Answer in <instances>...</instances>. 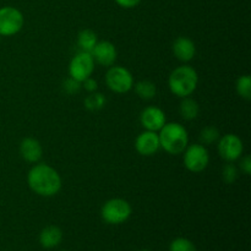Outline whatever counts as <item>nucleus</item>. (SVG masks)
<instances>
[{"instance_id": "nucleus-1", "label": "nucleus", "mask_w": 251, "mask_h": 251, "mask_svg": "<svg viewBox=\"0 0 251 251\" xmlns=\"http://www.w3.org/2000/svg\"><path fill=\"white\" fill-rule=\"evenodd\" d=\"M28 188L42 198H53L61 190L63 181L55 168L47 163H34L27 174Z\"/></svg>"}, {"instance_id": "nucleus-2", "label": "nucleus", "mask_w": 251, "mask_h": 251, "mask_svg": "<svg viewBox=\"0 0 251 251\" xmlns=\"http://www.w3.org/2000/svg\"><path fill=\"white\" fill-rule=\"evenodd\" d=\"M199 85V74L188 64L178 66L168 77L169 91L179 98L190 97Z\"/></svg>"}, {"instance_id": "nucleus-3", "label": "nucleus", "mask_w": 251, "mask_h": 251, "mask_svg": "<svg viewBox=\"0 0 251 251\" xmlns=\"http://www.w3.org/2000/svg\"><path fill=\"white\" fill-rule=\"evenodd\" d=\"M158 137L161 149L173 156L183 153L189 145L188 130L180 123H166L158 131Z\"/></svg>"}, {"instance_id": "nucleus-4", "label": "nucleus", "mask_w": 251, "mask_h": 251, "mask_svg": "<svg viewBox=\"0 0 251 251\" xmlns=\"http://www.w3.org/2000/svg\"><path fill=\"white\" fill-rule=\"evenodd\" d=\"M132 207L129 201L120 198L110 199L103 203L100 208V217L107 225L119 226L131 217Z\"/></svg>"}, {"instance_id": "nucleus-5", "label": "nucleus", "mask_w": 251, "mask_h": 251, "mask_svg": "<svg viewBox=\"0 0 251 251\" xmlns=\"http://www.w3.org/2000/svg\"><path fill=\"white\" fill-rule=\"evenodd\" d=\"M105 85L112 92L124 95L134 87V76L124 66L112 65L105 74Z\"/></svg>"}, {"instance_id": "nucleus-6", "label": "nucleus", "mask_w": 251, "mask_h": 251, "mask_svg": "<svg viewBox=\"0 0 251 251\" xmlns=\"http://www.w3.org/2000/svg\"><path fill=\"white\" fill-rule=\"evenodd\" d=\"M183 162L185 168L191 173H201L210 163V152L202 144L188 145L183 152Z\"/></svg>"}, {"instance_id": "nucleus-7", "label": "nucleus", "mask_w": 251, "mask_h": 251, "mask_svg": "<svg viewBox=\"0 0 251 251\" xmlns=\"http://www.w3.org/2000/svg\"><path fill=\"white\" fill-rule=\"evenodd\" d=\"M25 25V17L14 6L0 7V36L11 37L19 33Z\"/></svg>"}, {"instance_id": "nucleus-8", "label": "nucleus", "mask_w": 251, "mask_h": 251, "mask_svg": "<svg viewBox=\"0 0 251 251\" xmlns=\"http://www.w3.org/2000/svg\"><path fill=\"white\" fill-rule=\"evenodd\" d=\"M95 64L91 53L80 50L73 56L69 64V76L78 82H82L86 78L92 76L95 71Z\"/></svg>"}, {"instance_id": "nucleus-9", "label": "nucleus", "mask_w": 251, "mask_h": 251, "mask_svg": "<svg viewBox=\"0 0 251 251\" xmlns=\"http://www.w3.org/2000/svg\"><path fill=\"white\" fill-rule=\"evenodd\" d=\"M217 151L226 162H235L243 156L244 144L238 135L226 134L217 141Z\"/></svg>"}, {"instance_id": "nucleus-10", "label": "nucleus", "mask_w": 251, "mask_h": 251, "mask_svg": "<svg viewBox=\"0 0 251 251\" xmlns=\"http://www.w3.org/2000/svg\"><path fill=\"white\" fill-rule=\"evenodd\" d=\"M140 123L145 130L158 132L167 123L166 113L159 107L150 105L145 108L140 114Z\"/></svg>"}, {"instance_id": "nucleus-11", "label": "nucleus", "mask_w": 251, "mask_h": 251, "mask_svg": "<svg viewBox=\"0 0 251 251\" xmlns=\"http://www.w3.org/2000/svg\"><path fill=\"white\" fill-rule=\"evenodd\" d=\"M91 55H92L95 63L105 66V68H110L117 61L118 50L112 42L98 41L95 48L91 51Z\"/></svg>"}, {"instance_id": "nucleus-12", "label": "nucleus", "mask_w": 251, "mask_h": 251, "mask_svg": "<svg viewBox=\"0 0 251 251\" xmlns=\"http://www.w3.org/2000/svg\"><path fill=\"white\" fill-rule=\"evenodd\" d=\"M161 149L158 132L145 130L135 140V150L144 157L154 156Z\"/></svg>"}, {"instance_id": "nucleus-13", "label": "nucleus", "mask_w": 251, "mask_h": 251, "mask_svg": "<svg viewBox=\"0 0 251 251\" xmlns=\"http://www.w3.org/2000/svg\"><path fill=\"white\" fill-rule=\"evenodd\" d=\"M174 56L181 63L186 64L193 60L196 55V46L189 37H178L172 46Z\"/></svg>"}, {"instance_id": "nucleus-14", "label": "nucleus", "mask_w": 251, "mask_h": 251, "mask_svg": "<svg viewBox=\"0 0 251 251\" xmlns=\"http://www.w3.org/2000/svg\"><path fill=\"white\" fill-rule=\"evenodd\" d=\"M20 154L28 163H38L43 156V147L34 137H25L20 144Z\"/></svg>"}, {"instance_id": "nucleus-15", "label": "nucleus", "mask_w": 251, "mask_h": 251, "mask_svg": "<svg viewBox=\"0 0 251 251\" xmlns=\"http://www.w3.org/2000/svg\"><path fill=\"white\" fill-rule=\"evenodd\" d=\"M63 240V230L58 226H47L39 233V244L44 249H54Z\"/></svg>"}, {"instance_id": "nucleus-16", "label": "nucleus", "mask_w": 251, "mask_h": 251, "mask_svg": "<svg viewBox=\"0 0 251 251\" xmlns=\"http://www.w3.org/2000/svg\"><path fill=\"white\" fill-rule=\"evenodd\" d=\"M179 113L184 120H195L200 114V105L194 98L185 97L181 98V102L179 104Z\"/></svg>"}, {"instance_id": "nucleus-17", "label": "nucleus", "mask_w": 251, "mask_h": 251, "mask_svg": "<svg viewBox=\"0 0 251 251\" xmlns=\"http://www.w3.org/2000/svg\"><path fill=\"white\" fill-rule=\"evenodd\" d=\"M98 42L97 33L92 29H82V31L78 32L77 34V46L80 48L81 51H87L91 53L92 49L95 48V46Z\"/></svg>"}, {"instance_id": "nucleus-18", "label": "nucleus", "mask_w": 251, "mask_h": 251, "mask_svg": "<svg viewBox=\"0 0 251 251\" xmlns=\"http://www.w3.org/2000/svg\"><path fill=\"white\" fill-rule=\"evenodd\" d=\"M135 93L139 96V98L144 100H151L156 97L157 95V86L156 83L150 80H141L139 82L134 83Z\"/></svg>"}, {"instance_id": "nucleus-19", "label": "nucleus", "mask_w": 251, "mask_h": 251, "mask_svg": "<svg viewBox=\"0 0 251 251\" xmlns=\"http://www.w3.org/2000/svg\"><path fill=\"white\" fill-rule=\"evenodd\" d=\"M105 103H107V98L104 97L103 93L97 92V91L91 92L83 100V105L90 112H98V110L103 109L105 107Z\"/></svg>"}, {"instance_id": "nucleus-20", "label": "nucleus", "mask_w": 251, "mask_h": 251, "mask_svg": "<svg viewBox=\"0 0 251 251\" xmlns=\"http://www.w3.org/2000/svg\"><path fill=\"white\" fill-rule=\"evenodd\" d=\"M221 132L220 130L217 129L213 125H208V126H205L200 131V136H199V140H200V144H202L203 146H210V145L216 144V142L220 140Z\"/></svg>"}, {"instance_id": "nucleus-21", "label": "nucleus", "mask_w": 251, "mask_h": 251, "mask_svg": "<svg viewBox=\"0 0 251 251\" xmlns=\"http://www.w3.org/2000/svg\"><path fill=\"white\" fill-rule=\"evenodd\" d=\"M235 90L239 97L243 100H251V77L249 75L240 76L235 83Z\"/></svg>"}, {"instance_id": "nucleus-22", "label": "nucleus", "mask_w": 251, "mask_h": 251, "mask_svg": "<svg viewBox=\"0 0 251 251\" xmlns=\"http://www.w3.org/2000/svg\"><path fill=\"white\" fill-rule=\"evenodd\" d=\"M169 251H198V249L190 239L179 237L172 240V243L169 244Z\"/></svg>"}, {"instance_id": "nucleus-23", "label": "nucleus", "mask_w": 251, "mask_h": 251, "mask_svg": "<svg viewBox=\"0 0 251 251\" xmlns=\"http://www.w3.org/2000/svg\"><path fill=\"white\" fill-rule=\"evenodd\" d=\"M238 176H239V171L235 167V164H233V162H227V164H225V167L222 168L223 181L230 185V184H234L237 181Z\"/></svg>"}, {"instance_id": "nucleus-24", "label": "nucleus", "mask_w": 251, "mask_h": 251, "mask_svg": "<svg viewBox=\"0 0 251 251\" xmlns=\"http://www.w3.org/2000/svg\"><path fill=\"white\" fill-rule=\"evenodd\" d=\"M81 88H82L81 87V82H78V81L74 80V78H71V77L66 78V80L63 82L64 92L68 93V95H70V96L76 95V93L80 92Z\"/></svg>"}, {"instance_id": "nucleus-25", "label": "nucleus", "mask_w": 251, "mask_h": 251, "mask_svg": "<svg viewBox=\"0 0 251 251\" xmlns=\"http://www.w3.org/2000/svg\"><path fill=\"white\" fill-rule=\"evenodd\" d=\"M240 163H239V168L245 176H250L251 174V157L249 154L244 157H240Z\"/></svg>"}, {"instance_id": "nucleus-26", "label": "nucleus", "mask_w": 251, "mask_h": 251, "mask_svg": "<svg viewBox=\"0 0 251 251\" xmlns=\"http://www.w3.org/2000/svg\"><path fill=\"white\" fill-rule=\"evenodd\" d=\"M81 87L85 88L88 93L96 92V91L98 90V82L92 77V76H91V77L86 78L85 81H82V82H81Z\"/></svg>"}, {"instance_id": "nucleus-27", "label": "nucleus", "mask_w": 251, "mask_h": 251, "mask_svg": "<svg viewBox=\"0 0 251 251\" xmlns=\"http://www.w3.org/2000/svg\"><path fill=\"white\" fill-rule=\"evenodd\" d=\"M120 7H124V9H134L137 5L141 2V0H114Z\"/></svg>"}, {"instance_id": "nucleus-28", "label": "nucleus", "mask_w": 251, "mask_h": 251, "mask_svg": "<svg viewBox=\"0 0 251 251\" xmlns=\"http://www.w3.org/2000/svg\"><path fill=\"white\" fill-rule=\"evenodd\" d=\"M140 251H151V250H146V249H144V250H140Z\"/></svg>"}, {"instance_id": "nucleus-29", "label": "nucleus", "mask_w": 251, "mask_h": 251, "mask_svg": "<svg viewBox=\"0 0 251 251\" xmlns=\"http://www.w3.org/2000/svg\"><path fill=\"white\" fill-rule=\"evenodd\" d=\"M0 41H1V36H0Z\"/></svg>"}, {"instance_id": "nucleus-30", "label": "nucleus", "mask_w": 251, "mask_h": 251, "mask_svg": "<svg viewBox=\"0 0 251 251\" xmlns=\"http://www.w3.org/2000/svg\"><path fill=\"white\" fill-rule=\"evenodd\" d=\"M61 251H66V250H61Z\"/></svg>"}]
</instances>
